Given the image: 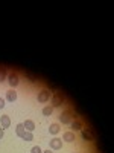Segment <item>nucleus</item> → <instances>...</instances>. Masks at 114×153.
<instances>
[{"label": "nucleus", "mask_w": 114, "mask_h": 153, "mask_svg": "<svg viewBox=\"0 0 114 153\" xmlns=\"http://www.w3.org/2000/svg\"><path fill=\"white\" fill-rule=\"evenodd\" d=\"M49 147H50V150H61L62 149V141L59 138H52L49 141Z\"/></svg>", "instance_id": "39448f33"}, {"label": "nucleus", "mask_w": 114, "mask_h": 153, "mask_svg": "<svg viewBox=\"0 0 114 153\" xmlns=\"http://www.w3.org/2000/svg\"><path fill=\"white\" fill-rule=\"evenodd\" d=\"M62 103H64V95H62L61 92H55L53 97H52V107H59Z\"/></svg>", "instance_id": "f03ea898"}, {"label": "nucleus", "mask_w": 114, "mask_h": 153, "mask_svg": "<svg viewBox=\"0 0 114 153\" xmlns=\"http://www.w3.org/2000/svg\"><path fill=\"white\" fill-rule=\"evenodd\" d=\"M62 141H66V143H73V141H75V133H73L72 130L64 132V133H62Z\"/></svg>", "instance_id": "0eeeda50"}, {"label": "nucleus", "mask_w": 114, "mask_h": 153, "mask_svg": "<svg viewBox=\"0 0 114 153\" xmlns=\"http://www.w3.org/2000/svg\"><path fill=\"white\" fill-rule=\"evenodd\" d=\"M24 132H26V129H24L23 123H21V124H17V126H15V133H17V136H18V138H21V136L24 135Z\"/></svg>", "instance_id": "ddd939ff"}, {"label": "nucleus", "mask_w": 114, "mask_h": 153, "mask_svg": "<svg viewBox=\"0 0 114 153\" xmlns=\"http://www.w3.org/2000/svg\"><path fill=\"white\" fill-rule=\"evenodd\" d=\"M81 136L84 141H93V133L91 130H88V129H82L81 130Z\"/></svg>", "instance_id": "423d86ee"}, {"label": "nucleus", "mask_w": 114, "mask_h": 153, "mask_svg": "<svg viewBox=\"0 0 114 153\" xmlns=\"http://www.w3.org/2000/svg\"><path fill=\"white\" fill-rule=\"evenodd\" d=\"M3 135H5V129H3V127H2V126H0V139H2V138H3Z\"/></svg>", "instance_id": "a211bd4d"}, {"label": "nucleus", "mask_w": 114, "mask_h": 153, "mask_svg": "<svg viewBox=\"0 0 114 153\" xmlns=\"http://www.w3.org/2000/svg\"><path fill=\"white\" fill-rule=\"evenodd\" d=\"M59 130H61V126H59L58 123L50 124V127H49V133H50V135H58Z\"/></svg>", "instance_id": "6e6552de"}, {"label": "nucleus", "mask_w": 114, "mask_h": 153, "mask_svg": "<svg viewBox=\"0 0 114 153\" xmlns=\"http://www.w3.org/2000/svg\"><path fill=\"white\" fill-rule=\"evenodd\" d=\"M70 126H72V132H75V130H82V121L81 120H73L72 123H70Z\"/></svg>", "instance_id": "9b49d317"}, {"label": "nucleus", "mask_w": 114, "mask_h": 153, "mask_svg": "<svg viewBox=\"0 0 114 153\" xmlns=\"http://www.w3.org/2000/svg\"><path fill=\"white\" fill-rule=\"evenodd\" d=\"M31 153H43V150H41L40 146H34V147L31 149Z\"/></svg>", "instance_id": "f3484780"}, {"label": "nucleus", "mask_w": 114, "mask_h": 153, "mask_svg": "<svg viewBox=\"0 0 114 153\" xmlns=\"http://www.w3.org/2000/svg\"><path fill=\"white\" fill-rule=\"evenodd\" d=\"M0 124H2L3 129H8V127L11 126V118L8 117V115H3V117H0Z\"/></svg>", "instance_id": "1a4fd4ad"}, {"label": "nucleus", "mask_w": 114, "mask_h": 153, "mask_svg": "<svg viewBox=\"0 0 114 153\" xmlns=\"http://www.w3.org/2000/svg\"><path fill=\"white\" fill-rule=\"evenodd\" d=\"M73 120H76V118H75V115H73L72 110H64V112L59 115V121H61V124H70Z\"/></svg>", "instance_id": "f257e3e1"}, {"label": "nucleus", "mask_w": 114, "mask_h": 153, "mask_svg": "<svg viewBox=\"0 0 114 153\" xmlns=\"http://www.w3.org/2000/svg\"><path fill=\"white\" fill-rule=\"evenodd\" d=\"M41 113L44 115V117H50V115L53 113V107H52V106H46V107H43Z\"/></svg>", "instance_id": "4468645a"}, {"label": "nucleus", "mask_w": 114, "mask_h": 153, "mask_svg": "<svg viewBox=\"0 0 114 153\" xmlns=\"http://www.w3.org/2000/svg\"><path fill=\"white\" fill-rule=\"evenodd\" d=\"M23 126H24V129H26L28 132H34L35 130V123L32 120H26L23 123Z\"/></svg>", "instance_id": "f8f14e48"}, {"label": "nucleus", "mask_w": 114, "mask_h": 153, "mask_svg": "<svg viewBox=\"0 0 114 153\" xmlns=\"http://www.w3.org/2000/svg\"><path fill=\"white\" fill-rule=\"evenodd\" d=\"M6 100L11 101V103H14V101L17 100V92L14 91V89H9V91L6 92Z\"/></svg>", "instance_id": "9d476101"}, {"label": "nucleus", "mask_w": 114, "mask_h": 153, "mask_svg": "<svg viewBox=\"0 0 114 153\" xmlns=\"http://www.w3.org/2000/svg\"><path fill=\"white\" fill-rule=\"evenodd\" d=\"M50 97H52V94H50V92L47 91V89H43L41 92H38L37 100H38V103H47Z\"/></svg>", "instance_id": "7ed1b4c3"}, {"label": "nucleus", "mask_w": 114, "mask_h": 153, "mask_svg": "<svg viewBox=\"0 0 114 153\" xmlns=\"http://www.w3.org/2000/svg\"><path fill=\"white\" fill-rule=\"evenodd\" d=\"M8 83H9V86H11V89H14V87H17L18 84H20V78H18V75L17 74H9L8 75Z\"/></svg>", "instance_id": "20e7f679"}, {"label": "nucleus", "mask_w": 114, "mask_h": 153, "mask_svg": "<svg viewBox=\"0 0 114 153\" xmlns=\"http://www.w3.org/2000/svg\"><path fill=\"white\" fill-rule=\"evenodd\" d=\"M21 139L23 141H26V143H29V141H34V135H32V132H24V135L21 136Z\"/></svg>", "instance_id": "2eb2a0df"}, {"label": "nucleus", "mask_w": 114, "mask_h": 153, "mask_svg": "<svg viewBox=\"0 0 114 153\" xmlns=\"http://www.w3.org/2000/svg\"><path fill=\"white\" fill-rule=\"evenodd\" d=\"M5 107V98H0V109Z\"/></svg>", "instance_id": "6ab92c4d"}, {"label": "nucleus", "mask_w": 114, "mask_h": 153, "mask_svg": "<svg viewBox=\"0 0 114 153\" xmlns=\"http://www.w3.org/2000/svg\"><path fill=\"white\" fill-rule=\"evenodd\" d=\"M43 153H53V152H52V150H49V149H47V150H44Z\"/></svg>", "instance_id": "aec40b11"}, {"label": "nucleus", "mask_w": 114, "mask_h": 153, "mask_svg": "<svg viewBox=\"0 0 114 153\" xmlns=\"http://www.w3.org/2000/svg\"><path fill=\"white\" fill-rule=\"evenodd\" d=\"M8 78V75H6V71L3 68H0V83H3L5 80Z\"/></svg>", "instance_id": "dca6fc26"}]
</instances>
